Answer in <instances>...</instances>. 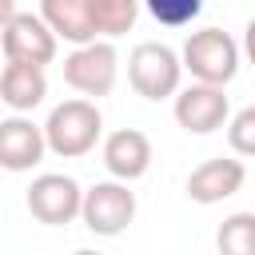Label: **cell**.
<instances>
[{
	"instance_id": "obj_1",
	"label": "cell",
	"mask_w": 255,
	"mask_h": 255,
	"mask_svg": "<svg viewBox=\"0 0 255 255\" xmlns=\"http://www.w3.org/2000/svg\"><path fill=\"white\" fill-rule=\"evenodd\" d=\"M44 128V143L52 155L60 159H80L88 155L100 135H104V116L92 100H64L48 112V120L40 124Z\"/></svg>"
},
{
	"instance_id": "obj_2",
	"label": "cell",
	"mask_w": 255,
	"mask_h": 255,
	"mask_svg": "<svg viewBox=\"0 0 255 255\" xmlns=\"http://www.w3.org/2000/svg\"><path fill=\"white\" fill-rule=\"evenodd\" d=\"M179 64L195 76V84H211V88H227L239 72V44L223 32V28H199L183 40Z\"/></svg>"
},
{
	"instance_id": "obj_3",
	"label": "cell",
	"mask_w": 255,
	"mask_h": 255,
	"mask_svg": "<svg viewBox=\"0 0 255 255\" xmlns=\"http://www.w3.org/2000/svg\"><path fill=\"white\" fill-rule=\"evenodd\" d=\"M179 80H183V64H179V52L159 44V40H143L131 48L128 56V84L135 88V96L143 100H167L179 92Z\"/></svg>"
},
{
	"instance_id": "obj_4",
	"label": "cell",
	"mask_w": 255,
	"mask_h": 255,
	"mask_svg": "<svg viewBox=\"0 0 255 255\" xmlns=\"http://www.w3.org/2000/svg\"><path fill=\"white\" fill-rule=\"evenodd\" d=\"M116 76H120V52L112 40H92L64 56V84L88 100L108 96L116 88Z\"/></svg>"
},
{
	"instance_id": "obj_5",
	"label": "cell",
	"mask_w": 255,
	"mask_h": 255,
	"mask_svg": "<svg viewBox=\"0 0 255 255\" xmlns=\"http://www.w3.org/2000/svg\"><path fill=\"white\" fill-rule=\"evenodd\" d=\"M80 219L92 235H124L135 219V191H128V183L120 179H104V183H92L84 191V203H80Z\"/></svg>"
},
{
	"instance_id": "obj_6",
	"label": "cell",
	"mask_w": 255,
	"mask_h": 255,
	"mask_svg": "<svg viewBox=\"0 0 255 255\" xmlns=\"http://www.w3.org/2000/svg\"><path fill=\"white\" fill-rule=\"evenodd\" d=\"M28 211L36 223L44 227H64L72 219H80V203H84V187L72 179V175H60V171H44L32 179L28 195H24Z\"/></svg>"
},
{
	"instance_id": "obj_7",
	"label": "cell",
	"mask_w": 255,
	"mask_h": 255,
	"mask_svg": "<svg viewBox=\"0 0 255 255\" xmlns=\"http://www.w3.org/2000/svg\"><path fill=\"white\" fill-rule=\"evenodd\" d=\"M0 48L8 64H32V68H48L56 60L60 40L48 32V24L36 12H16L4 28H0Z\"/></svg>"
},
{
	"instance_id": "obj_8",
	"label": "cell",
	"mask_w": 255,
	"mask_h": 255,
	"mask_svg": "<svg viewBox=\"0 0 255 255\" xmlns=\"http://www.w3.org/2000/svg\"><path fill=\"white\" fill-rule=\"evenodd\" d=\"M171 112H175V124L191 135H211V131L227 128V120H231V104H227L223 88H211V84L179 88Z\"/></svg>"
},
{
	"instance_id": "obj_9",
	"label": "cell",
	"mask_w": 255,
	"mask_h": 255,
	"mask_svg": "<svg viewBox=\"0 0 255 255\" xmlns=\"http://www.w3.org/2000/svg\"><path fill=\"white\" fill-rule=\"evenodd\" d=\"M243 179H247V171H243L239 159H231V155L203 159V163L187 175V199H191V203H203V207L223 203V199H231V195L243 187Z\"/></svg>"
},
{
	"instance_id": "obj_10",
	"label": "cell",
	"mask_w": 255,
	"mask_h": 255,
	"mask_svg": "<svg viewBox=\"0 0 255 255\" xmlns=\"http://www.w3.org/2000/svg\"><path fill=\"white\" fill-rule=\"evenodd\" d=\"M44 128L32 124L28 116H8L0 120V167L4 171H32L44 159Z\"/></svg>"
},
{
	"instance_id": "obj_11",
	"label": "cell",
	"mask_w": 255,
	"mask_h": 255,
	"mask_svg": "<svg viewBox=\"0 0 255 255\" xmlns=\"http://www.w3.org/2000/svg\"><path fill=\"white\" fill-rule=\"evenodd\" d=\"M104 167L112 171V179L131 183L139 175H147L151 167V139L139 128H120L104 139Z\"/></svg>"
},
{
	"instance_id": "obj_12",
	"label": "cell",
	"mask_w": 255,
	"mask_h": 255,
	"mask_svg": "<svg viewBox=\"0 0 255 255\" xmlns=\"http://www.w3.org/2000/svg\"><path fill=\"white\" fill-rule=\"evenodd\" d=\"M36 16L48 24V32L56 40H68L72 48H84V44L100 40L96 28H92V16L84 8V0H40Z\"/></svg>"
},
{
	"instance_id": "obj_13",
	"label": "cell",
	"mask_w": 255,
	"mask_h": 255,
	"mask_svg": "<svg viewBox=\"0 0 255 255\" xmlns=\"http://www.w3.org/2000/svg\"><path fill=\"white\" fill-rule=\"evenodd\" d=\"M44 96H48V76H44V68L4 64V72H0V100H4L16 116H24V112H32L36 104H44Z\"/></svg>"
},
{
	"instance_id": "obj_14",
	"label": "cell",
	"mask_w": 255,
	"mask_h": 255,
	"mask_svg": "<svg viewBox=\"0 0 255 255\" xmlns=\"http://www.w3.org/2000/svg\"><path fill=\"white\" fill-rule=\"evenodd\" d=\"M84 8H88V16H92L96 36L116 40V36H124V32L135 28L143 0H84Z\"/></svg>"
},
{
	"instance_id": "obj_15",
	"label": "cell",
	"mask_w": 255,
	"mask_h": 255,
	"mask_svg": "<svg viewBox=\"0 0 255 255\" xmlns=\"http://www.w3.org/2000/svg\"><path fill=\"white\" fill-rule=\"evenodd\" d=\"M219 255H255V211H235L215 231Z\"/></svg>"
},
{
	"instance_id": "obj_16",
	"label": "cell",
	"mask_w": 255,
	"mask_h": 255,
	"mask_svg": "<svg viewBox=\"0 0 255 255\" xmlns=\"http://www.w3.org/2000/svg\"><path fill=\"white\" fill-rule=\"evenodd\" d=\"M143 8H147L151 20L163 24V28H187V24L203 12V0H143Z\"/></svg>"
},
{
	"instance_id": "obj_17",
	"label": "cell",
	"mask_w": 255,
	"mask_h": 255,
	"mask_svg": "<svg viewBox=\"0 0 255 255\" xmlns=\"http://www.w3.org/2000/svg\"><path fill=\"white\" fill-rule=\"evenodd\" d=\"M227 143H231L235 155L255 159V104L239 108V112L227 120Z\"/></svg>"
},
{
	"instance_id": "obj_18",
	"label": "cell",
	"mask_w": 255,
	"mask_h": 255,
	"mask_svg": "<svg viewBox=\"0 0 255 255\" xmlns=\"http://www.w3.org/2000/svg\"><path fill=\"white\" fill-rule=\"evenodd\" d=\"M243 52H247V60L255 64V20L247 24V32H243Z\"/></svg>"
},
{
	"instance_id": "obj_19",
	"label": "cell",
	"mask_w": 255,
	"mask_h": 255,
	"mask_svg": "<svg viewBox=\"0 0 255 255\" xmlns=\"http://www.w3.org/2000/svg\"><path fill=\"white\" fill-rule=\"evenodd\" d=\"M12 16H16V0H0V28H4Z\"/></svg>"
},
{
	"instance_id": "obj_20",
	"label": "cell",
	"mask_w": 255,
	"mask_h": 255,
	"mask_svg": "<svg viewBox=\"0 0 255 255\" xmlns=\"http://www.w3.org/2000/svg\"><path fill=\"white\" fill-rule=\"evenodd\" d=\"M72 255H100V251H72Z\"/></svg>"
}]
</instances>
